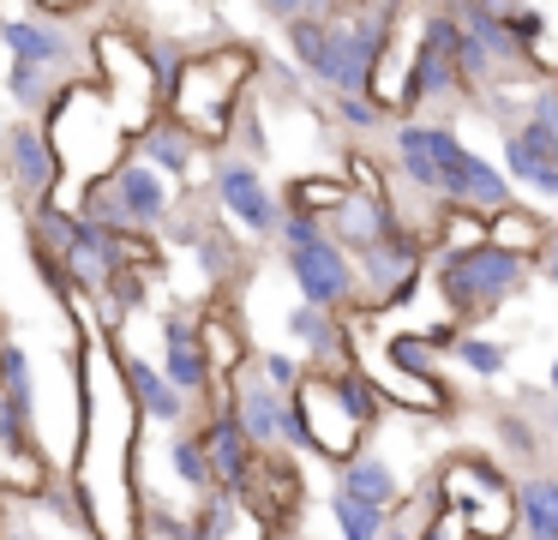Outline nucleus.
<instances>
[{"label": "nucleus", "mask_w": 558, "mask_h": 540, "mask_svg": "<svg viewBox=\"0 0 558 540\" xmlns=\"http://www.w3.org/2000/svg\"><path fill=\"white\" fill-rule=\"evenodd\" d=\"M534 283L558 288V216L546 223V240H541V252H534Z\"/></svg>", "instance_id": "72a5a7b5"}, {"label": "nucleus", "mask_w": 558, "mask_h": 540, "mask_svg": "<svg viewBox=\"0 0 558 540\" xmlns=\"http://www.w3.org/2000/svg\"><path fill=\"white\" fill-rule=\"evenodd\" d=\"M25 456H43L37 444V420L19 415L7 396H0V463H25Z\"/></svg>", "instance_id": "7c9ffc66"}, {"label": "nucleus", "mask_w": 558, "mask_h": 540, "mask_svg": "<svg viewBox=\"0 0 558 540\" xmlns=\"http://www.w3.org/2000/svg\"><path fill=\"white\" fill-rule=\"evenodd\" d=\"M0 348H7V331H0Z\"/></svg>", "instance_id": "58836bf2"}, {"label": "nucleus", "mask_w": 558, "mask_h": 540, "mask_svg": "<svg viewBox=\"0 0 558 540\" xmlns=\"http://www.w3.org/2000/svg\"><path fill=\"white\" fill-rule=\"evenodd\" d=\"M330 523H337V540H385L390 516L373 511V504H354L342 492H330Z\"/></svg>", "instance_id": "c85d7f7f"}, {"label": "nucleus", "mask_w": 558, "mask_h": 540, "mask_svg": "<svg viewBox=\"0 0 558 540\" xmlns=\"http://www.w3.org/2000/svg\"><path fill=\"white\" fill-rule=\"evenodd\" d=\"M277 199H282V216L325 223V216L349 199V187H342V175H294V180H282V187H277Z\"/></svg>", "instance_id": "4be33fe9"}, {"label": "nucleus", "mask_w": 558, "mask_h": 540, "mask_svg": "<svg viewBox=\"0 0 558 540\" xmlns=\"http://www.w3.org/2000/svg\"><path fill=\"white\" fill-rule=\"evenodd\" d=\"M133 540H193V528H186V511L133 487Z\"/></svg>", "instance_id": "393cba45"}, {"label": "nucleus", "mask_w": 558, "mask_h": 540, "mask_svg": "<svg viewBox=\"0 0 558 540\" xmlns=\"http://www.w3.org/2000/svg\"><path fill=\"white\" fill-rule=\"evenodd\" d=\"M445 355L433 348L426 331H390L385 336V372H402V379H445Z\"/></svg>", "instance_id": "5701e85b"}, {"label": "nucleus", "mask_w": 558, "mask_h": 540, "mask_svg": "<svg viewBox=\"0 0 558 540\" xmlns=\"http://www.w3.org/2000/svg\"><path fill=\"white\" fill-rule=\"evenodd\" d=\"M222 396H229V415L234 427L246 432V444L253 451H277L282 444V415H289V396H277L265 379H258V367L246 360L234 379H222Z\"/></svg>", "instance_id": "ddd939ff"}, {"label": "nucleus", "mask_w": 558, "mask_h": 540, "mask_svg": "<svg viewBox=\"0 0 558 540\" xmlns=\"http://www.w3.org/2000/svg\"><path fill=\"white\" fill-rule=\"evenodd\" d=\"M61 271H66V283H73V295L97 307V300L109 295V283L121 276V264H114V235H109V228L78 223L73 247L61 252Z\"/></svg>", "instance_id": "dca6fc26"}, {"label": "nucleus", "mask_w": 558, "mask_h": 540, "mask_svg": "<svg viewBox=\"0 0 558 540\" xmlns=\"http://www.w3.org/2000/svg\"><path fill=\"white\" fill-rule=\"evenodd\" d=\"M493 444H498V468H505L510 480L517 475H541V468H553V451H546L541 427H534L529 415H522L517 403H505L493 415Z\"/></svg>", "instance_id": "6ab92c4d"}, {"label": "nucleus", "mask_w": 558, "mask_h": 540, "mask_svg": "<svg viewBox=\"0 0 558 540\" xmlns=\"http://www.w3.org/2000/svg\"><path fill=\"white\" fill-rule=\"evenodd\" d=\"M318 228H325V240H337V247L354 259V252L378 247V240L397 228V211H390V199H361V192H349Z\"/></svg>", "instance_id": "a211bd4d"}, {"label": "nucleus", "mask_w": 558, "mask_h": 540, "mask_svg": "<svg viewBox=\"0 0 558 540\" xmlns=\"http://www.w3.org/2000/svg\"><path fill=\"white\" fill-rule=\"evenodd\" d=\"M241 523H246L241 504H234L222 487L198 492L193 511H186V528H193V540H234V528H241Z\"/></svg>", "instance_id": "b1692460"}, {"label": "nucleus", "mask_w": 558, "mask_h": 540, "mask_svg": "<svg viewBox=\"0 0 558 540\" xmlns=\"http://www.w3.org/2000/svg\"><path fill=\"white\" fill-rule=\"evenodd\" d=\"M289 408L301 415V432H306V456H325L330 468L349 463L354 451L366 444V427L349 415V408L337 403V391H330V379H318V372H306L301 391L289 396Z\"/></svg>", "instance_id": "9b49d317"}, {"label": "nucleus", "mask_w": 558, "mask_h": 540, "mask_svg": "<svg viewBox=\"0 0 558 540\" xmlns=\"http://www.w3.org/2000/svg\"><path fill=\"white\" fill-rule=\"evenodd\" d=\"M426 276H433L450 324H481V319H493L498 307H510V300L529 295L534 264L510 259V252H498V247H474V252L426 259Z\"/></svg>", "instance_id": "f03ea898"}, {"label": "nucleus", "mask_w": 558, "mask_h": 540, "mask_svg": "<svg viewBox=\"0 0 558 540\" xmlns=\"http://www.w3.org/2000/svg\"><path fill=\"white\" fill-rule=\"evenodd\" d=\"M66 540H85V535H66Z\"/></svg>", "instance_id": "ea45409f"}, {"label": "nucleus", "mask_w": 558, "mask_h": 540, "mask_svg": "<svg viewBox=\"0 0 558 540\" xmlns=\"http://www.w3.org/2000/svg\"><path fill=\"white\" fill-rule=\"evenodd\" d=\"M7 19H13V7H0V31H7Z\"/></svg>", "instance_id": "e433bc0d"}, {"label": "nucleus", "mask_w": 558, "mask_h": 540, "mask_svg": "<svg viewBox=\"0 0 558 540\" xmlns=\"http://www.w3.org/2000/svg\"><path fill=\"white\" fill-rule=\"evenodd\" d=\"M0 175H7V192H13L19 216L61 199V163H54L37 120H7L0 127Z\"/></svg>", "instance_id": "423d86ee"}, {"label": "nucleus", "mask_w": 558, "mask_h": 540, "mask_svg": "<svg viewBox=\"0 0 558 540\" xmlns=\"http://www.w3.org/2000/svg\"><path fill=\"white\" fill-rule=\"evenodd\" d=\"M330 492H342V499H354V504H373V511L390 516L402 499H409V480H402V468L390 463L378 444H361L349 463H337V487Z\"/></svg>", "instance_id": "4468645a"}, {"label": "nucleus", "mask_w": 558, "mask_h": 540, "mask_svg": "<svg viewBox=\"0 0 558 540\" xmlns=\"http://www.w3.org/2000/svg\"><path fill=\"white\" fill-rule=\"evenodd\" d=\"M0 199H7V175H0Z\"/></svg>", "instance_id": "4c0bfd02"}, {"label": "nucleus", "mask_w": 558, "mask_h": 540, "mask_svg": "<svg viewBox=\"0 0 558 540\" xmlns=\"http://www.w3.org/2000/svg\"><path fill=\"white\" fill-rule=\"evenodd\" d=\"M102 348H109V367L121 372V391H126V403L138 408V420H145V427L186 432V427L198 420V403L174 391V384L162 379V367H157L150 355H133V348H126L121 336H102Z\"/></svg>", "instance_id": "1a4fd4ad"}, {"label": "nucleus", "mask_w": 558, "mask_h": 540, "mask_svg": "<svg viewBox=\"0 0 558 540\" xmlns=\"http://www.w3.org/2000/svg\"><path fill=\"white\" fill-rule=\"evenodd\" d=\"M0 540H49L43 535V523L31 511H19V504H0Z\"/></svg>", "instance_id": "473e14b6"}, {"label": "nucleus", "mask_w": 558, "mask_h": 540, "mask_svg": "<svg viewBox=\"0 0 558 540\" xmlns=\"http://www.w3.org/2000/svg\"><path fill=\"white\" fill-rule=\"evenodd\" d=\"M421 36L409 43V91H402V120H445L469 103L457 72V19L450 7H426L414 12Z\"/></svg>", "instance_id": "7ed1b4c3"}, {"label": "nucleus", "mask_w": 558, "mask_h": 540, "mask_svg": "<svg viewBox=\"0 0 558 540\" xmlns=\"http://www.w3.org/2000/svg\"><path fill=\"white\" fill-rule=\"evenodd\" d=\"M198 348L210 360V379H234V372L253 360V336H246L234 300H198Z\"/></svg>", "instance_id": "2eb2a0df"}, {"label": "nucleus", "mask_w": 558, "mask_h": 540, "mask_svg": "<svg viewBox=\"0 0 558 540\" xmlns=\"http://www.w3.org/2000/svg\"><path fill=\"white\" fill-rule=\"evenodd\" d=\"M126 156H138L145 168H157L162 180H174V187H186V180L198 175V163H205V151H198L193 139H186L181 127H174L169 115H157L145 132H138L133 144H126Z\"/></svg>", "instance_id": "f3484780"}, {"label": "nucleus", "mask_w": 558, "mask_h": 540, "mask_svg": "<svg viewBox=\"0 0 558 540\" xmlns=\"http://www.w3.org/2000/svg\"><path fill=\"white\" fill-rule=\"evenodd\" d=\"M162 456H169V475L181 480L186 492H210V463H205V444H198V432H162Z\"/></svg>", "instance_id": "a878e982"}, {"label": "nucleus", "mask_w": 558, "mask_h": 540, "mask_svg": "<svg viewBox=\"0 0 558 540\" xmlns=\"http://www.w3.org/2000/svg\"><path fill=\"white\" fill-rule=\"evenodd\" d=\"M205 199L217 204V216L241 240H258V247H270V240H277L282 199H277V187H270V175L258 163H241V156L217 151L205 163Z\"/></svg>", "instance_id": "20e7f679"}, {"label": "nucleus", "mask_w": 558, "mask_h": 540, "mask_svg": "<svg viewBox=\"0 0 558 540\" xmlns=\"http://www.w3.org/2000/svg\"><path fill=\"white\" fill-rule=\"evenodd\" d=\"M450 360H457L469 379H505L510 367V343H498V336H481V331H462L457 348H450Z\"/></svg>", "instance_id": "cd10ccee"}, {"label": "nucleus", "mask_w": 558, "mask_h": 540, "mask_svg": "<svg viewBox=\"0 0 558 540\" xmlns=\"http://www.w3.org/2000/svg\"><path fill=\"white\" fill-rule=\"evenodd\" d=\"M0 48H7V67L54 72L61 84L90 79L85 31H66V24H43V19H31L25 7H13V19H7V31H0Z\"/></svg>", "instance_id": "0eeeda50"}, {"label": "nucleus", "mask_w": 558, "mask_h": 540, "mask_svg": "<svg viewBox=\"0 0 558 540\" xmlns=\"http://www.w3.org/2000/svg\"><path fill=\"white\" fill-rule=\"evenodd\" d=\"M234 504H241V516L265 523L270 540H294V516H301V504H306L301 463L282 456V451H258V463H253V475H246V487L234 492Z\"/></svg>", "instance_id": "6e6552de"}, {"label": "nucleus", "mask_w": 558, "mask_h": 540, "mask_svg": "<svg viewBox=\"0 0 558 540\" xmlns=\"http://www.w3.org/2000/svg\"><path fill=\"white\" fill-rule=\"evenodd\" d=\"M157 336H162V379L174 384L181 396H193V403H205V391L217 379H210V360L205 348H198V307H186V300H174V307L157 312Z\"/></svg>", "instance_id": "f8f14e48"}, {"label": "nucleus", "mask_w": 558, "mask_h": 540, "mask_svg": "<svg viewBox=\"0 0 558 540\" xmlns=\"http://www.w3.org/2000/svg\"><path fill=\"white\" fill-rule=\"evenodd\" d=\"M330 120H337L342 132H354V139H378V132L390 127V115L373 103V96H325Z\"/></svg>", "instance_id": "c756f323"}, {"label": "nucleus", "mask_w": 558, "mask_h": 540, "mask_svg": "<svg viewBox=\"0 0 558 540\" xmlns=\"http://www.w3.org/2000/svg\"><path fill=\"white\" fill-rule=\"evenodd\" d=\"M258 60H265V48H253L246 36H217L210 48L186 55L181 79L169 84L162 115H169L198 151H210V156L229 151V127L258 84Z\"/></svg>", "instance_id": "f257e3e1"}, {"label": "nucleus", "mask_w": 558, "mask_h": 540, "mask_svg": "<svg viewBox=\"0 0 558 540\" xmlns=\"http://www.w3.org/2000/svg\"><path fill=\"white\" fill-rule=\"evenodd\" d=\"M282 271H289L301 307L337 312V319H349V312H354V259L337 247V240L313 235L306 247H289V252H282Z\"/></svg>", "instance_id": "9d476101"}, {"label": "nucleus", "mask_w": 558, "mask_h": 540, "mask_svg": "<svg viewBox=\"0 0 558 540\" xmlns=\"http://www.w3.org/2000/svg\"><path fill=\"white\" fill-rule=\"evenodd\" d=\"M546 396L558 403V355H553V367H546Z\"/></svg>", "instance_id": "c9c22d12"}, {"label": "nucleus", "mask_w": 558, "mask_h": 540, "mask_svg": "<svg viewBox=\"0 0 558 540\" xmlns=\"http://www.w3.org/2000/svg\"><path fill=\"white\" fill-rule=\"evenodd\" d=\"M546 223H553L546 211H534V204L517 199L510 211L486 216V247H498V252H510V259H529L534 264V252H541V240H546Z\"/></svg>", "instance_id": "412c9836"}, {"label": "nucleus", "mask_w": 558, "mask_h": 540, "mask_svg": "<svg viewBox=\"0 0 558 540\" xmlns=\"http://www.w3.org/2000/svg\"><path fill=\"white\" fill-rule=\"evenodd\" d=\"M385 540H414V528H409V523H390V528H385Z\"/></svg>", "instance_id": "f704fd0d"}, {"label": "nucleus", "mask_w": 558, "mask_h": 540, "mask_svg": "<svg viewBox=\"0 0 558 540\" xmlns=\"http://www.w3.org/2000/svg\"><path fill=\"white\" fill-rule=\"evenodd\" d=\"M0 396L19 408V415L37 420V367H31V355L7 336V348H0Z\"/></svg>", "instance_id": "bb28decb"}, {"label": "nucleus", "mask_w": 558, "mask_h": 540, "mask_svg": "<svg viewBox=\"0 0 558 540\" xmlns=\"http://www.w3.org/2000/svg\"><path fill=\"white\" fill-rule=\"evenodd\" d=\"M510 516H517V540H558V468L517 475Z\"/></svg>", "instance_id": "aec40b11"}, {"label": "nucleus", "mask_w": 558, "mask_h": 540, "mask_svg": "<svg viewBox=\"0 0 558 540\" xmlns=\"http://www.w3.org/2000/svg\"><path fill=\"white\" fill-rule=\"evenodd\" d=\"M253 367H258V379H265L277 396H294L301 379H306V367H301L294 348H253Z\"/></svg>", "instance_id": "2f4dec72"}, {"label": "nucleus", "mask_w": 558, "mask_h": 540, "mask_svg": "<svg viewBox=\"0 0 558 540\" xmlns=\"http://www.w3.org/2000/svg\"><path fill=\"white\" fill-rule=\"evenodd\" d=\"M426 259H433L426 240L409 235V228H390L378 247L354 252V319H373V312H390L421 295Z\"/></svg>", "instance_id": "39448f33"}]
</instances>
